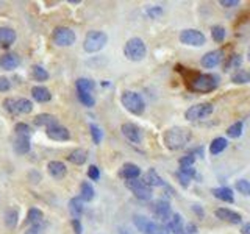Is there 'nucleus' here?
I'll return each mask as SVG.
<instances>
[{
	"mask_svg": "<svg viewBox=\"0 0 250 234\" xmlns=\"http://www.w3.org/2000/svg\"><path fill=\"white\" fill-rule=\"evenodd\" d=\"M191 139V131L188 128L174 126L164 133V144L169 150H180L185 147Z\"/></svg>",
	"mask_w": 250,
	"mask_h": 234,
	"instance_id": "nucleus-1",
	"label": "nucleus"
},
{
	"mask_svg": "<svg viewBox=\"0 0 250 234\" xmlns=\"http://www.w3.org/2000/svg\"><path fill=\"white\" fill-rule=\"evenodd\" d=\"M217 77L211 73H198L194 80L189 81V86L196 92H211L217 88Z\"/></svg>",
	"mask_w": 250,
	"mask_h": 234,
	"instance_id": "nucleus-2",
	"label": "nucleus"
},
{
	"mask_svg": "<svg viewBox=\"0 0 250 234\" xmlns=\"http://www.w3.org/2000/svg\"><path fill=\"white\" fill-rule=\"evenodd\" d=\"M124 54L130 61H141V59H144V56L147 55L144 41L141 37H131V39H128L127 44H125Z\"/></svg>",
	"mask_w": 250,
	"mask_h": 234,
	"instance_id": "nucleus-3",
	"label": "nucleus"
},
{
	"mask_svg": "<svg viewBox=\"0 0 250 234\" xmlns=\"http://www.w3.org/2000/svg\"><path fill=\"white\" fill-rule=\"evenodd\" d=\"M121 102H122L124 107L131 112V114L141 116L144 112L145 105H144L143 97L138 92H133V90H125L121 97Z\"/></svg>",
	"mask_w": 250,
	"mask_h": 234,
	"instance_id": "nucleus-4",
	"label": "nucleus"
},
{
	"mask_svg": "<svg viewBox=\"0 0 250 234\" xmlns=\"http://www.w3.org/2000/svg\"><path fill=\"white\" fill-rule=\"evenodd\" d=\"M108 41V36L104 32H99V30H92L86 35L85 42H83V49L88 54H95L105 47V44Z\"/></svg>",
	"mask_w": 250,
	"mask_h": 234,
	"instance_id": "nucleus-5",
	"label": "nucleus"
},
{
	"mask_svg": "<svg viewBox=\"0 0 250 234\" xmlns=\"http://www.w3.org/2000/svg\"><path fill=\"white\" fill-rule=\"evenodd\" d=\"M125 186L128 187V189L135 194V197L143 200V201H149L152 198V187L149 184H145L144 180H128Z\"/></svg>",
	"mask_w": 250,
	"mask_h": 234,
	"instance_id": "nucleus-6",
	"label": "nucleus"
},
{
	"mask_svg": "<svg viewBox=\"0 0 250 234\" xmlns=\"http://www.w3.org/2000/svg\"><path fill=\"white\" fill-rule=\"evenodd\" d=\"M3 108L11 114H28L33 109V103L28 99H6L3 102Z\"/></svg>",
	"mask_w": 250,
	"mask_h": 234,
	"instance_id": "nucleus-7",
	"label": "nucleus"
},
{
	"mask_svg": "<svg viewBox=\"0 0 250 234\" xmlns=\"http://www.w3.org/2000/svg\"><path fill=\"white\" fill-rule=\"evenodd\" d=\"M205 36L202 32L194 28H188V30H183L180 33V42L185 44V45H191V47H202L205 44Z\"/></svg>",
	"mask_w": 250,
	"mask_h": 234,
	"instance_id": "nucleus-8",
	"label": "nucleus"
},
{
	"mask_svg": "<svg viewBox=\"0 0 250 234\" xmlns=\"http://www.w3.org/2000/svg\"><path fill=\"white\" fill-rule=\"evenodd\" d=\"M211 112H213L211 103H197L194 107L188 108V111L185 112V117L188 120H202L211 116Z\"/></svg>",
	"mask_w": 250,
	"mask_h": 234,
	"instance_id": "nucleus-9",
	"label": "nucleus"
},
{
	"mask_svg": "<svg viewBox=\"0 0 250 234\" xmlns=\"http://www.w3.org/2000/svg\"><path fill=\"white\" fill-rule=\"evenodd\" d=\"M54 42L60 47H69L75 42V33L68 27H58L54 32Z\"/></svg>",
	"mask_w": 250,
	"mask_h": 234,
	"instance_id": "nucleus-10",
	"label": "nucleus"
},
{
	"mask_svg": "<svg viewBox=\"0 0 250 234\" xmlns=\"http://www.w3.org/2000/svg\"><path fill=\"white\" fill-rule=\"evenodd\" d=\"M135 225L143 234H158L160 233V226L143 216H135Z\"/></svg>",
	"mask_w": 250,
	"mask_h": 234,
	"instance_id": "nucleus-11",
	"label": "nucleus"
},
{
	"mask_svg": "<svg viewBox=\"0 0 250 234\" xmlns=\"http://www.w3.org/2000/svg\"><path fill=\"white\" fill-rule=\"evenodd\" d=\"M214 216L217 218H220V220H224V222H229V223H234V225H238L242 222V217L241 214L238 213H234V211L229 209V208H217L214 211Z\"/></svg>",
	"mask_w": 250,
	"mask_h": 234,
	"instance_id": "nucleus-12",
	"label": "nucleus"
},
{
	"mask_svg": "<svg viewBox=\"0 0 250 234\" xmlns=\"http://www.w3.org/2000/svg\"><path fill=\"white\" fill-rule=\"evenodd\" d=\"M122 134L130 142H133V144H139L143 139L141 130H139V126H136L135 124H124L122 125Z\"/></svg>",
	"mask_w": 250,
	"mask_h": 234,
	"instance_id": "nucleus-13",
	"label": "nucleus"
},
{
	"mask_svg": "<svg viewBox=\"0 0 250 234\" xmlns=\"http://www.w3.org/2000/svg\"><path fill=\"white\" fill-rule=\"evenodd\" d=\"M16 41V32L11 27H0V49H8Z\"/></svg>",
	"mask_w": 250,
	"mask_h": 234,
	"instance_id": "nucleus-14",
	"label": "nucleus"
},
{
	"mask_svg": "<svg viewBox=\"0 0 250 234\" xmlns=\"http://www.w3.org/2000/svg\"><path fill=\"white\" fill-rule=\"evenodd\" d=\"M47 136L54 141H68L71 138V133L66 126L56 124L54 126L47 128Z\"/></svg>",
	"mask_w": 250,
	"mask_h": 234,
	"instance_id": "nucleus-15",
	"label": "nucleus"
},
{
	"mask_svg": "<svg viewBox=\"0 0 250 234\" xmlns=\"http://www.w3.org/2000/svg\"><path fill=\"white\" fill-rule=\"evenodd\" d=\"M153 213H155V216L163 222H167L169 218L172 217L171 206H169V203L164 201V200H160V201L155 203V205H153Z\"/></svg>",
	"mask_w": 250,
	"mask_h": 234,
	"instance_id": "nucleus-16",
	"label": "nucleus"
},
{
	"mask_svg": "<svg viewBox=\"0 0 250 234\" xmlns=\"http://www.w3.org/2000/svg\"><path fill=\"white\" fill-rule=\"evenodd\" d=\"M220 59H222V52L220 50H213V52H208V54H205L200 59V64L205 67V69H211V67H216Z\"/></svg>",
	"mask_w": 250,
	"mask_h": 234,
	"instance_id": "nucleus-17",
	"label": "nucleus"
},
{
	"mask_svg": "<svg viewBox=\"0 0 250 234\" xmlns=\"http://www.w3.org/2000/svg\"><path fill=\"white\" fill-rule=\"evenodd\" d=\"M119 175L125 180H136L139 175H141V169L138 167L136 164L133 162H127V164H124L122 167H121V172H119Z\"/></svg>",
	"mask_w": 250,
	"mask_h": 234,
	"instance_id": "nucleus-18",
	"label": "nucleus"
},
{
	"mask_svg": "<svg viewBox=\"0 0 250 234\" xmlns=\"http://www.w3.org/2000/svg\"><path fill=\"white\" fill-rule=\"evenodd\" d=\"M19 64H20V59L18 55H14V54H5V55L0 56V67L5 71L16 69Z\"/></svg>",
	"mask_w": 250,
	"mask_h": 234,
	"instance_id": "nucleus-19",
	"label": "nucleus"
},
{
	"mask_svg": "<svg viewBox=\"0 0 250 234\" xmlns=\"http://www.w3.org/2000/svg\"><path fill=\"white\" fill-rule=\"evenodd\" d=\"M32 95H33V99L36 102H39V103L50 102V99H52V94H50V90L47 88H44V86H35V88H32Z\"/></svg>",
	"mask_w": 250,
	"mask_h": 234,
	"instance_id": "nucleus-20",
	"label": "nucleus"
},
{
	"mask_svg": "<svg viewBox=\"0 0 250 234\" xmlns=\"http://www.w3.org/2000/svg\"><path fill=\"white\" fill-rule=\"evenodd\" d=\"M211 194L214 195L216 198L222 200V201H227V203H233L234 201L233 191L230 189V187H214V189L211 191Z\"/></svg>",
	"mask_w": 250,
	"mask_h": 234,
	"instance_id": "nucleus-21",
	"label": "nucleus"
},
{
	"mask_svg": "<svg viewBox=\"0 0 250 234\" xmlns=\"http://www.w3.org/2000/svg\"><path fill=\"white\" fill-rule=\"evenodd\" d=\"M14 152L18 155H25L30 152V139L18 136L16 141H14Z\"/></svg>",
	"mask_w": 250,
	"mask_h": 234,
	"instance_id": "nucleus-22",
	"label": "nucleus"
},
{
	"mask_svg": "<svg viewBox=\"0 0 250 234\" xmlns=\"http://www.w3.org/2000/svg\"><path fill=\"white\" fill-rule=\"evenodd\" d=\"M47 169H49V173L52 175L54 178H63L66 175V165L60 161H52V162H49L47 165Z\"/></svg>",
	"mask_w": 250,
	"mask_h": 234,
	"instance_id": "nucleus-23",
	"label": "nucleus"
},
{
	"mask_svg": "<svg viewBox=\"0 0 250 234\" xmlns=\"http://www.w3.org/2000/svg\"><path fill=\"white\" fill-rule=\"evenodd\" d=\"M144 181H145V184H149L150 187L152 186H166L164 180L161 178L153 169H150L149 172L145 173V175H144Z\"/></svg>",
	"mask_w": 250,
	"mask_h": 234,
	"instance_id": "nucleus-24",
	"label": "nucleus"
},
{
	"mask_svg": "<svg viewBox=\"0 0 250 234\" xmlns=\"http://www.w3.org/2000/svg\"><path fill=\"white\" fill-rule=\"evenodd\" d=\"M68 160L72 164L82 165L88 160V153H86V150H83V148H77V150H73V152H71V155L68 156Z\"/></svg>",
	"mask_w": 250,
	"mask_h": 234,
	"instance_id": "nucleus-25",
	"label": "nucleus"
},
{
	"mask_svg": "<svg viewBox=\"0 0 250 234\" xmlns=\"http://www.w3.org/2000/svg\"><path fill=\"white\" fill-rule=\"evenodd\" d=\"M35 124L38 125V126H46V130L50 126H54L56 125V119L52 116V114H47V112H44V114H39V116H36L35 119Z\"/></svg>",
	"mask_w": 250,
	"mask_h": 234,
	"instance_id": "nucleus-26",
	"label": "nucleus"
},
{
	"mask_svg": "<svg viewBox=\"0 0 250 234\" xmlns=\"http://www.w3.org/2000/svg\"><path fill=\"white\" fill-rule=\"evenodd\" d=\"M69 209H71V214L73 216V218H78V220H80V216L83 214V209H85V206H83V200H82V198H78V197L72 198V200L69 201Z\"/></svg>",
	"mask_w": 250,
	"mask_h": 234,
	"instance_id": "nucleus-27",
	"label": "nucleus"
},
{
	"mask_svg": "<svg viewBox=\"0 0 250 234\" xmlns=\"http://www.w3.org/2000/svg\"><path fill=\"white\" fill-rule=\"evenodd\" d=\"M227 139L225 138H216V139H213V142L210 144V153L211 155H219V153H222L224 150L227 148Z\"/></svg>",
	"mask_w": 250,
	"mask_h": 234,
	"instance_id": "nucleus-28",
	"label": "nucleus"
},
{
	"mask_svg": "<svg viewBox=\"0 0 250 234\" xmlns=\"http://www.w3.org/2000/svg\"><path fill=\"white\" fill-rule=\"evenodd\" d=\"M42 211L38 208H30L28 209V214H27V223H32V225H38L42 222Z\"/></svg>",
	"mask_w": 250,
	"mask_h": 234,
	"instance_id": "nucleus-29",
	"label": "nucleus"
},
{
	"mask_svg": "<svg viewBox=\"0 0 250 234\" xmlns=\"http://www.w3.org/2000/svg\"><path fill=\"white\" fill-rule=\"evenodd\" d=\"M18 217H19V213H18V209L16 208H11L6 211V214H5V223L8 228H14V226L18 225Z\"/></svg>",
	"mask_w": 250,
	"mask_h": 234,
	"instance_id": "nucleus-30",
	"label": "nucleus"
},
{
	"mask_svg": "<svg viewBox=\"0 0 250 234\" xmlns=\"http://www.w3.org/2000/svg\"><path fill=\"white\" fill-rule=\"evenodd\" d=\"M95 85L94 81L89 80V78H78L77 80V90H83V92H91L94 90Z\"/></svg>",
	"mask_w": 250,
	"mask_h": 234,
	"instance_id": "nucleus-31",
	"label": "nucleus"
},
{
	"mask_svg": "<svg viewBox=\"0 0 250 234\" xmlns=\"http://www.w3.org/2000/svg\"><path fill=\"white\" fill-rule=\"evenodd\" d=\"M80 198L83 201H91L94 198V189L89 183H83L82 189H80Z\"/></svg>",
	"mask_w": 250,
	"mask_h": 234,
	"instance_id": "nucleus-32",
	"label": "nucleus"
},
{
	"mask_svg": "<svg viewBox=\"0 0 250 234\" xmlns=\"http://www.w3.org/2000/svg\"><path fill=\"white\" fill-rule=\"evenodd\" d=\"M225 28L222 25H214L211 28V36H213V39H214V42L220 44V42H224L225 41Z\"/></svg>",
	"mask_w": 250,
	"mask_h": 234,
	"instance_id": "nucleus-33",
	"label": "nucleus"
},
{
	"mask_svg": "<svg viewBox=\"0 0 250 234\" xmlns=\"http://www.w3.org/2000/svg\"><path fill=\"white\" fill-rule=\"evenodd\" d=\"M32 73H33V78L38 80V81H46V80H49V72L44 69V67L38 66V64L32 67Z\"/></svg>",
	"mask_w": 250,
	"mask_h": 234,
	"instance_id": "nucleus-34",
	"label": "nucleus"
},
{
	"mask_svg": "<svg viewBox=\"0 0 250 234\" xmlns=\"http://www.w3.org/2000/svg\"><path fill=\"white\" fill-rule=\"evenodd\" d=\"M232 81L236 85H244V83H250V72L249 71H238L232 77Z\"/></svg>",
	"mask_w": 250,
	"mask_h": 234,
	"instance_id": "nucleus-35",
	"label": "nucleus"
},
{
	"mask_svg": "<svg viewBox=\"0 0 250 234\" xmlns=\"http://www.w3.org/2000/svg\"><path fill=\"white\" fill-rule=\"evenodd\" d=\"M77 94H78V100L82 102L85 107H94V97L91 92H83V90H77Z\"/></svg>",
	"mask_w": 250,
	"mask_h": 234,
	"instance_id": "nucleus-36",
	"label": "nucleus"
},
{
	"mask_svg": "<svg viewBox=\"0 0 250 234\" xmlns=\"http://www.w3.org/2000/svg\"><path fill=\"white\" fill-rule=\"evenodd\" d=\"M242 128H244L242 122H236V124H233L232 126H229V130H227V134H229V138L236 139V138H239V136L242 134Z\"/></svg>",
	"mask_w": 250,
	"mask_h": 234,
	"instance_id": "nucleus-37",
	"label": "nucleus"
},
{
	"mask_svg": "<svg viewBox=\"0 0 250 234\" xmlns=\"http://www.w3.org/2000/svg\"><path fill=\"white\" fill-rule=\"evenodd\" d=\"M14 131H16L18 136H22V138H30L32 134V128L28 126L27 124H16V126H14Z\"/></svg>",
	"mask_w": 250,
	"mask_h": 234,
	"instance_id": "nucleus-38",
	"label": "nucleus"
},
{
	"mask_svg": "<svg viewBox=\"0 0 250 234\" xmlns=\"http://www.w3.org/2000/svg\"><path fill=\"white\" fill-rule=\"evenodd\" d=\"M89 131H91V136H92L94 144H100L102 138H104V131H102L100 128H99L97 125H94V124L89 126Z\"/></svg>",
	"mask_w": 250,
	"mask_h": 234,
	"instance_id": "nucleus-39",
	"label": "nucleus"
},
{
	"mask_svg": "<svg viewBox=\"0 0 250 234\" xmlns=\"http://www.w3.org/2000/svg\"><path fill=\"white\" fill-rule=\"evenodd\" d=\"M236 189L241 194L250 195V181H247V180H239V181H236Z\"/></svg>",
	"mask_w": 250,
	"mask_h": 234,
	"instance_id": "nucleus-40",
	"label": "nucleus"
},
{
	"mask_svg": "<svg viewBox=\"0 0 250 234\" xmlns=\"http://www.w3.org/2000/svg\"><path fill=\"white\" fill-rule=\"evenodd\" d=\"M194 161H196V156H193V155H186V156H183L181 160H180V169L193 167V165H194Z\"/></svg>",
	"mask_w": 250,
	"mask_h": 234,
	"instance_id": "nucleus-41",
	"label": "nucleus"
},
{
	"mask_svg": "<svg viewBox=\"0 0 250 234\" xmlns=\"http://www.w3.org/2000/svg\"><path fill=\"white\" fill-rule=\"evenodd\" d=\"M88 177H89L91 180H94V181H97L100 178V170H99L97 165H91L89 170H88Z\"/></svg>",
	"mask_w": 250,
	"mask_h": 234,
	"instance_id": "nucleus-42",
	"label": "nucleus"
},
{
	"mask_svg": "<svg viewBox=\"0 0 250 234\" xmlns=\"http://www.w3.org/2000/svg\"><path fill=\"white\" fill-rule=\"evenodd\" d=\"M11 89V83L8 78L2 77L0 78V92H8V90Z\"/></svg>",
	"mask_w": 250,
	"mask_h": 234,
	"instance_id": "nucleus-43",
	"label": "nucleus"
},
{
	"mask_svg": "<svg viewBox=\"0 0 250 234\" xmlns=\"http://www.w3.org/2000/svg\"><path fill=\"white\" fill-rule=\"evenodd\" d=\"M177 178H179V181H180V184H181V186L188 187V184H189L191 178L186 175V173H183V172H177Z\"/></svg>",
	"mask_w": 250,
	"mask_h": 234,
	"instance_id": "nucleus-44",
	"label": "nucleus"
},
{
	"mask_svg": "<svg viewBox=\"0 0 250 234\" xmlns=\"http://www.w3.org/2000/svg\"><path fill=\"white\" fill-rule=\"evenodd\" d=\"M241 61H242V58H241L239 55L232 56V58H230V61H229V64H227V69H230V67H238V66L241 64Z\"/></svg>",
	"mask_w": 250,
	"mask_h": 234,
	"instance_id": "nucleus-45",
	"label": "nucleus"
},
{
	"mask_svg": "<svg viewBox=\"0 0 250 234\" xmlns=\"http://www.w3.org/2000/svg\"><path fill=\"white\" fill-rule=\"evenodd\" d=\"M219 5L225 6V8H233V6L239 5V0H220Z\"/></svg>",
	"mask_w": 250,
	"mask_h": 234,
	"instance_id": "nucleus-46",
	"label": "nucleus"
},
{
	"mask_svg": "<svg viewBox=\"0 0 250 234\" xmlns=\"http://www.w3.org/2000/svg\"><path fill=\"white\" fill-rule=\"evenodd\" d=\"M42 230H44V226H42L41 223H38V225H32V228L28 230L25 234H42Z\"/></svg>",
	"mask_w": 250,
	"mask_h": 234,
	"instance_id": "nucleus-47",
	"label": "nucleus"
},
{
	"mask_svg": "<svg viewBox=\"0 0 250 234\" xmlns=\"http://www.w3.org/2000/svg\"><path fill=\"white\" fill-rule=\"evenodd\" d=\"M161 13H163V10H161L160 6H155V8H149V10H147V14H149L150 18H157V16H160Z\"/></svg>",
	"mask_w": 250,
	"mask_h": 234,
	"instance_id": "nucleus-48",
	"label": "nucleus"
},
{
	"mask_svg": "<svg viewBox=\"0 0 250 234\" xmlns=\"http://www.w3.org/2000/svg\"><path fill=\"white\" fill-rule=\"evenodd\" d=\"M72 226H73V231H75V234H82V223H80L78 218H73L72 220Z\"/></svg>",
	"mask_w": 250,
	"mask_h": 234,
	"instance_id": "nucleus-49",
	"label": "nucleus"
},
{
	"mask_svg": "<svg viewBox=\"0 0 250 234\" xmlns=\"http://www.w3.org/2000/svg\"><path fill=\"white\" fill-rule=\"evenodd\" d=\"M196 233H197V228H196L193 223H189L186 226V230H185V234H196Z\"/></svg>",
	"mask_w": 250,
	"mask_h": 234,
	"instance_id": "nucleus-50",
	"label": "nucleus"
},
{
	"mask_svg": "<svg viewBox=\"0 0 250 234\" xmlns=\"http://www.w3.org/2000/svg\"><path fill=\"white\" fill-rule=\"evenodd\" d=\"M193 211H194V213H196L198 217H203V211H202L200 205H194V206H193Z\"/></svg>",
	"mask_w": 250,
	"mask_h": 234,
	"instance_id": "nucleus-51",
	"label": "nucleus"
},
{
	"mask_svg": "<svg viewBox=\"0 0 250 234\" xmlns=\"http://www.w3.org/2000/svg\"><path fill=\"white\" fill-rule=\"evenodd\" d=\"M249 59H250V52H249Z\"/></svg>",
	"mask_w": 250,
	"mask_h": 234,
	"instance_id": "nucleus-52",
	"label": "nucleus"
}]
</instances>
